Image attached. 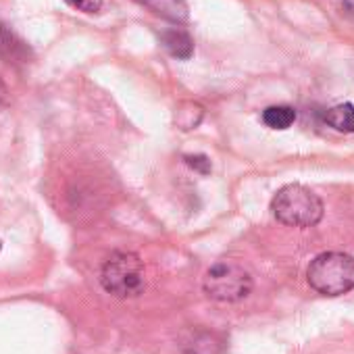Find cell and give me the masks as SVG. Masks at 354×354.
I'll return each instance as SVG.
<instances>
[{
    "mask_svg": "<svg viewBox=\"0 0 354 354\" xmlns=\"http://www.w3.org/2000/svg\"><path fill=\"white\" fill-rule=\"evenodd\" d=\"M275 219L290 227H313L323 219V201L302 184H288L271 201Z\"/></svg>",
    "mask_w": 354,
    "mask_h": 354,
    "instance_id": "6da1fadb",
    "label": "cell"
},
{
    "mask_svg": "<svg viewBox=\"0 0 354 354\" xmlns=\"http://www.w3.org/2000/svg\"><path fill=\"white\" fill-rule=\"evenodd\" d=\"M306 279L323 296H342L354 290V257L346 252H323L310 261Z\"/></svg>",
    "mask_w": 354,
    "mask_h": 354,
    "instance_id": "7a4b0ae2",
    "label": "cell"
},
{
    "mask_svg": "<svg viewBox=\"0 0 354 354\" xmlns=\"http://www.w3.org/2000/svg\"><path fill=\"white\" fill-rule=\"evenodd\" d=\"M102 288L117 298H136L146 288L144 267L138 254L117 250L113 252L100 271Z\"/></svg>",
    "mask_w": 354,
    "mask_h": 354,
    "instance_id": "3957f363",
    "label": "cell"
},
{
    "mask_svg": "<svg viewBox=\"0 0 354 354\" xmlns=\"http://www.w3.org/2000/svg\"><path fill=\"white\" fill-rule=\"evenodd\" d=\"M252 275L234 261L215 263L205 275V292L219 302H238L252 292Z\"/></svg>",
    "mask_w": 354,
    "mask_h": 354,
    "instance_id": "277c9868",
    "label": "cell"
},
{
    "mask_svg": "<svg viewBox=\"0 0 354 354\" xmlns=\"http://www.w3.org/2000/svg\"><path fill=\"white\" fill-rule=\"evenodd\" d=\"M160 44L171 57L180 61H188L194 55V40L182 28H171V30L160 32Z\"/></svg>",
    "mask_w": 354,
    "mask_h": 354,
    "instance_id": "5b68a950",
    "label": "cell"
},
{
    "mask_svg": "<svg viewBox=\"0 0 354 354\" xmlns=\"http://www.w3.org/2000/svg\"><path fill=\"white\" fill-rule=\"evenodd\" d=\"M136 3L173 24H186L190 17L186 0H136Z\"/></svg>",
    "mask_w": 354,
    "mask_h": 354,
    "instance_id": "8992f818",
    "label": "cell"
},
{
    "mask_svg": "<svg viewBox=\"0 0 354 354\" xmlns=\"http://www.w3.org/2000/svg\"><path fill=\"white\" fill-rule=\"evenodd\" d=\"M0 55L9 63H26L30 59V48L24 44L7 26L0 24Z\"/></svg>",
    "mask_w": 354,
    "mask_h": 354,
    "instance_id": "52a82bcc",
    "label": "cell"
},
{
    "mask_svg": "<svg viewBox=\"0 0 354 354\" xmlns=\"http://www.w3.org/2000/svg\"><path fill=\"white\" fill-rule=\"evenodd\" d=\"M325 123L342 133H354V104L342 102L325 113Z\"/></svg>",
    "mask_w": 354,
    "mask_h": 354,
    "instance_id": "ba28073f",
    "label": "cell"
},
{
    "mask_svg": "<svg viewBox=\"0 0 354 354\" xmlns=\"http://www.w3.org/2000/svg\"><path fill=\"white\" fill-rule=\"evenodd\" d=\"M296 121V111L288 104H273L263 111V123L271 129H288Z\"/></svg>",
    "mask_w": 354,
    "mask_h": 354,
    "instance_id": "9c48e42d",
    "label": "cell"
},
{
    "mask_svg": "<svg viewBox=\"0 0 354 354\" xmlns=\"http://www.w3.org/2000/svg\"><path fill=\"white\" fill-rule=\"evenodd\" d=\"M201 121H203V106H201V104H194V102H184L180 109H177L175 123L180 125L184 131H188V129L196 127Z\"/></svg>",
    "mask_w": 354,
    "mask_h": 354,
    "instance_id": "30bf717a",
    "label": "cell"
},
{
    "mask_svg": "<svg viewBox=\"0 0 354 354\" xmlns=\"http://www.w3.org/2000/svg\"><path fill=\"white\" fill-rule=\"evenodd\" d=\"M184 160H186L188 167H192L194 171H198L203 175L211 173V158L205 156V154H186Z\"/></svg>",
    "mask_w": 354,
    "mask_h": 354,
    "instance_id": "8fae6325",
    "label": "cell"
},
{
    "mask_svg": "<svg viewBox=\"0 0 354 354\" xmlns=\"http://www.w3.org/2000/svg\"><path fill=\"white\" fill-rule=\"evenodd\" d=\"M67 3L82 13H98L102 9V0H67Z\"/></svg>",
    "mask_w": 354,
    "mask_h": 354,
    "instance_id": "7c38bea8",
    "label": "cell"
},
{
    "mask_svg": "<svg viewBox=\"0 0 354 354\" xmlns=\"http://www.w3.org/2000/svg\"><path fill=\"white\" fill-rule=\"evenodd\" d=\"M9 100V90H7V84L0 80V109H3Z\"/></svg>",
    "mask_w": 354,
    "mask_h": 354,
    "instance_id": "4fadbf2b",
    "label": "cell"
},
{
    "mask_svg": "<svg viewBox=\"0 0 354 354\" xmlns=\"http://www.w3.org/2000/svg\"><path fill=\"white\" fill-rule=\"evenodd\" d=\"M342 7H344L348 13H352V15H354V0H342Z\"/></svg>",
    "mask_w": 354,
    "mask_h": 354,
    "instance_id": "5bb4252c",
    "label": "cell"
},
{
    "mask_svg": "<svg viewBox=\"0 0 354 354\" xmlns=\"http://www.w3.org/2000/svg\"><path fill=\"white\" fill-rule=\"evenodd\" d=\"M0 250H3V242H0Z\"/></svg>",
    "mask_w": 354,
    "mask_h": 354,
    "instance_id": "9a60e30c",
    "label": "cell"
}]
</instances>
